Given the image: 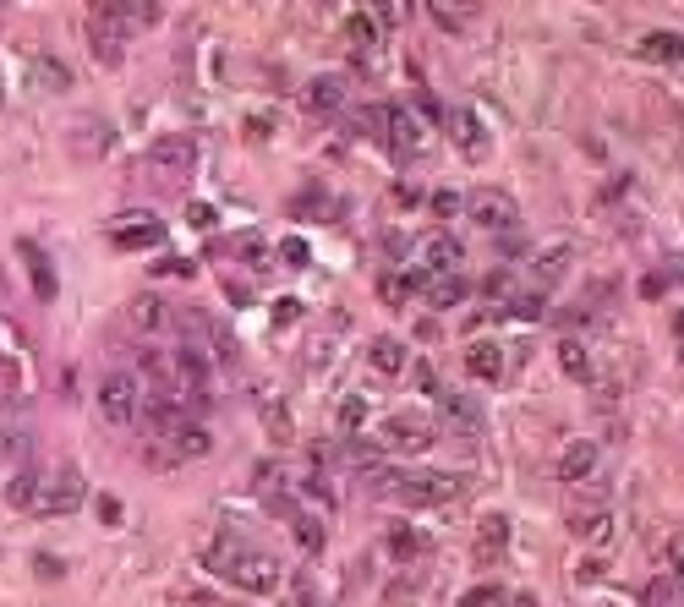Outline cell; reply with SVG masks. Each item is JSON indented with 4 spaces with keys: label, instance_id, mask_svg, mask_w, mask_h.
Listing matches in <instances>:
<instances>
[{
    "label": "cell",
    "instance_id": "cell-1",
    "mask_svg": "<svg viewBox=\"0 0 684 607\" xmlns=\"http://www.w3.org/2000/svg\"><path fill=\"white\" fill-rule=\"evenodd\" d=\"M126 39H132L126 0H88V44H94L99 66H121Z\"/></svg>",
    "mask_w": 684,
    "mask_h": 607
},
{
    "label": "cell",
    "instance_id": "cell-2",
    "mask_svg": "<svg viewBox=\"0 0 684 607\" xmlns=\"http://www.w3.org/2000/svg\"><path fill=\"white\" fill-rule=\"evenodd\" d=\"M214 564L225 569V580H230V586L252 591V597H263V591H274V586H280V564H274L269 553H252V547L225 542V547L214 553Z\"/></svg>",
    "mask_w": 684,
    "mask_h": 607
},
{
    "label": "cell",
    "instance_id": "cell-3",
    "mask_svg": "<svg viewBox=\"0 0 684 607\" xmlns=\"http://www.w3.org/2000/svg\"><path fill=\"white\" fill-rule=\"evenodd\" d=\"M466 476L455 471H422V476H400V487H394V498L411 509H438V504H460L466 498Z\"/></svg>",
    "mask_w": 684,
    "mask_h": 607
},
{
    "label": "cell",
    "instance_id": "cell-4",
    "mask_svg": "<svg viewBox=\"0 0 684 607\" xmlns=\"http://www.w3.org/2000/svg\"><path fill=\"white\" fill-rule=\"evenodd\" d=\"M83 498H88L83 471H77V465H55V476H50V482H39V498H33V515H44V520L77 515V509H83Z\"/></svg>",
    "mask_w": 684,
    "mask_h": 607
},
{
    "label": "cell",
    "instance_id": "cell-5",
    "mask_svg": "<svg viewBox=\"0 0 684 607\" xmlns=\"http://www.w3.org/2000/svg\"><path fill=\"white\" fill-rule=\"evenodd\" d=\"M99 411L110 427H132L137 411H143V378H132V372H110V378L99 383Z\"/></svg>",
    "mask_w": 684,
    "mask_h": 607
},
{
    "label": "cell",
    "instance_id": "cell-6",
    "mask_svg": "<svg viewBox=\"0 0 684 607\" xmlns=\"http://www.w3.org/2000/svg\"><path fill=\"white\" fill-rule=\"evenodd\" d=\"M466 214L477 219L482 230H515L520 225V203L509 192H498V186H477V192L466 197Z\"/></svg>",
    "mask_w": 684,
    "mask_h": 607
},
{
    "label": "cell",
    "instance_id": "cell-7",
    "mask_svg": "<svg viewBox=\"0 0 684 607\" xmlns=\"http://www.w3.org/2000/svg\"><path fill=\"white\" fill-rule=\"evenodd\" d=\"M192 165H197V143H192L187 132H170V137H159V143L148 148V170L165 175V181L192 175Z\"/></svg>",
    "mask_w": 684,
    "mask_h": 607
},
{
    "label": "cell",
    "instance_id": "cell-8",
    "mask_svg": "<svg viewBox=\"0 0 684 607\" xmlns=\"http://www.w3.org/2000/svg\"><path fill=\"white\" fill-rule=\"evenodd\" d=\"M384 126H389V148L405 159H422L427 148H433V137H427V126L416 121L405 104H394V110H384Z\"/></svg>",
    "mask_w": 684,
    "mask_h": 607
},
{
    "label": "cell",
    "instance_id": "cell-9",
    "mask_svg": "<svg viewBox=\"0 0 684 607\" xmlns=\"http://www.w3.org/2000/svg\"><path fill=\"white\" fill-rule=\"evenodd\" d=\"M433 422L427 416H389L384 422V449L389 454H427L433 449Z\"/></svg>",
    "mask_w": 684,
    "mask_h": 607
},
{
    "label": "cell",
    "instance_id": "cell-10",
    "mask_svg": "<svg viewBox=\"0 0 684 607\" xmlns=\"http://www.w3.org/2000/svg\"><path fill=\"white\" fill-rule=\"evenodd\" d=\"M110 241H115L121 252H148V247H159V241H165V219L143 214V208H137V214H121V225L110 230Z\"/></svg>",
    "mask_w": 684,
    "mask_h": 607
},
{
    "label": "cell",
    "instance_id": "cell-11",
    "mask_svg": "<svg viewBox=\"0 0 684 607\" xmlns=\"http://www.w3.org/2000/svg\"><path fill=\"white\" fill-rule=\"evenodd\" d=\"M438 411H444V422L455 427L460 438H482V427H488V416H482V400H471V394H433Z\"/></svg>",
    "mask_w": 684,
    "mask_h": 607
},
{
    "label": "cell",
    "instance_id": "cell-12",
    "mask_svg": "<svg viewBox=\"0 0 684 607\" xmlns=\"http://www.w3.org/2000/svg\"><path fill=\"white\" fill-rule=\"evenodd\" d=\"M449 137H455V148H460V159L466 165H482L488 159V132H482V121L471 110H455L449 115Z\"/></svg>",
    "mask_w": 684,
    "mask_h": 607
},
{
    "label": "cell",
    "instance_id": "cell-13",
    "mask_svg": "<svg viewBox=\"0 0 684 607\" xmlns=\"http://www.w3.org/2000/svg\"><path fill=\"white\" fill-rule=\"evenodd\" d=\"M416 258H422V279H427V274H455V263L466 258V252H460V241H455V236L433 230V236H427L422 247H416Z\"/></svg>",
    "mask_w": 684,
    "mask_h": 607
},
{
    "label": "cell",
    "instance_id": "cell-14",
    "mask_svg": "<svg viewBox=\"0 0 684 607\" xmlns=\"http://www.w3.org/2000/svg\"><path fill=\"white\" fill-rule=\"evenodd\" d=\"M635 55H641V61H652V66H679V61H684V33L657 28V33H646V39L635 44Z\"/></svg>",
    "mask_w": 684,
    "mask_h": 607
},
{
    "label": "cell",
    "instance_id": "cell-15",
    "mask_svg": "<svg viewBox=\"0 0 684 607\" xmlns=\"http://www.w3.org/2000/svg\"><path fill=\"white\" fill-rule=\"evenodd\" d=\"M17 258L28 263V279H33V296L39 301H55V290H61V279H55V268H50V258H44L33 241H17Z\"/></svg>",
    "mask_w": 684,
    "mask_h": 607
},
{
    "label": "cell",
    "instance_id": "cell-16",
    "mask_svg": "<svg viewBox=\"0 0 684 607\" xmlns=\"http://www.w3.org/2000/svg\"><path fill=\"white\" fill-rule=\"evenodd\" d=\"M597 460H602V449H597V443H591V438H575L570 449H564V460H559V476H564L570 487H575V482H591Z\"/></svg>",
    "mask_w": 684,
    "mask_h": 607
},
{
    "label": "cell",
    "instance_id": "cell-17",
    "mask_svg": "<svg viewBox=\"0 0 684 607\" xmlns=\"http://www.w3.org/2000/svg\"><path fill=\"white\" fill-rule=\"evenodd\" d=\"M345 99H351V93H345V77H312L307 93H301V104H307V110H318V115H334Z\"/></svg>",
    "mask_w": 684,
    "mask_h": 607
},
{
    "label": "cell",
    "instance_id": "cell-18",
    "mask_svg": "<svg viewBox=\"0 0 684 607\" xmlns=\"http://www.w3.org/2000/svg\"><path fill=\"white\" fill-rule=\"evenodd\" d=\"M384 547H389L394 564H416V558H427V547H433V542H427V531H416V525H394Z\"/></svg>",
    "mask_w": 684,
    "mask_h": 607
},
{
    "label": "cell",
    "instance_id": "cell-19",
    "mask_svg": "<svg viewBox=\"0 0 684 607\" xmlns=\"http://www.w3.org/2000/svg\"><path fill=\"white\" fill-rule=\"evenodd\" d=\"M427 307H460V301L471 296V285L460 274H427Z\"/></svg>",
    "mask_w": 684,
    "mask_h": 607
},
{
    "label": "cell",
    "instance_id": "cell-20",
    "mask_svg": "<svg viewBox=\"0 0 684 607\" xmlns=\"http://www.w3.org/2000/svg\"><path fill=\"white\" fill-rule=\"evenodd\" d=\"M367 361H373L378 378H400V372H405V345L394 340V334H378L373 350H367Z\"/></svg>",
    "mask_w": 684,
    "mask_h": 607
},
{
    "label": "cell",
    "instance_id": "cell-21",
    "mask_svg": "<svg viewBox=\"0 0 684 607\" xmlns=\"http://www.w3.org/2000/svg\"><path fill=\"white\" fill-rule=\"evenodd\" d=\"M466 372H471V378H482V383H493L498 372H504V350H498L493 340H477L466 350Z\"/></svg>",
    "mask_w": 684,
    "mask_h": 607
},
{
    "label": "cell",
    "instance_id": "cell-22",
    "mask_svg": "<svg viewBox=\"0 0 684 607\" xmlns=\"http://www.w3.org/2000/svg\"><path fill=\"white\" fill-rule=\"evenodd\" d=\"M570 536H581V542H591V547L613 542V515L608 509H586V515L570 520Z\"/></svg>",
    "mask_w": 684,
    "mask_h": 607
},
{
    "label": "cell",
    "instance_id": "cell-23",
    "mask_svg": "<svg viewBox=\"0 0 684 607\" xmlns=\"http://www.w3.org/2000/svg\"><path fill=\"white\" fill-rule=\"evenodd\" d=\"M0 367L11 372V383H22V367H28L22 361V329L11 318H0Z\"/></svg>",
    "mask_w": 684,
    "mask_h": 607
},
{
    "label": "cell",
    "instance_id": "cell-24",
    "mask_svg": "<svg viewBox=\"0 0 684 607\" xmlns=\"http://www.w3.org/2000/svg\"><path fill=\"white\" fill-rule=\"evenodd\" d=\"M126 323H132V329H143V334H154V329H165V323H170V312L159 307V296H132Z\"/></svg>",
    "mask_w": 684,
    "mask_h": 607
},
{
    "label": "cell",
    "instance_id": "cell-25",
    "mask_svg": "<svg viewBox=\"0 0 684 607\" xmlns=\"http://www.w3.org/2000/svg\"><path fill=\"white\" fill-rule=\"evenodd\" d=\"M509 547V515H482L477 531V558H498Z\"/></svg>",
    "mask_w": 684,
    "mask_h": 607
},
{
    "label": "cell",
    "instance_id": "cell-26",
    "mask_svg": "<svg viewBox=\"0 0 684 607\" xmlns=\"http://www.w3.org/2000/svg\"><path fill=\"white\" fill-rule=\"evenodd\" d=\"M345 44H351V55H373L378 50V28L367 11H351V22H345Z\"/></svg>",
    "mask_w": 684,
    "mask_h": 607
},
{
    "label": "cell",
    "instance_id": "cell-27",
    "mask_svg": "<svg viewBox=\"0 0 684 607\" xmlns=\"http://www.w3.org/2000/svg\"><path fill=\"white\" fill-rule=\"evenodd\" d=\"M33 83L50 88V93H72V72H66V61H55V55H39V61H33Z\"/></svg>",
    "mask_w": 684,
    "mask_h": 607
},
{
    "label": "cell",
    "instance_id": "cell-28",
    "mask_svg": "<svg viewBox=\"0 0 684 607\" xmlns=\"http://www.w3.org/2000/svg\"><path fill=\"white\" fill-rule=\"evenodd\" d=\"M482 0H433V22H444V28H471V17H477Z\"/></svg>",
    "mask_w": 684,
    "mask_h": 607
},
{
    "label": "cell",
    "instance_id": "cell-29",
    "mask_svg": "<svg viewBox=\"0 0 684 607\" xmlns=\"http://www.w3.org/2000/svg\"><path fill=\"white\" fill-rule=\"evenodd\" d=\"M559 367L570 372L575 383H591V350L581 340H559Z\"/></svg>",
    "mask_w": 684,
    "mask_h": 607
},
{
    "label": "cell",
    "instance_id": "cell-30",
    "mask_svg": "<svg viewBox=\"0 0 684 607\" xmlns=\"http://www.w3.org/2000/svg\"><path fill=\"white\" fill-rule=\"evenodd\" d=\"M416 285H422L416 274H389V279H378V296H384L389 307H405V301L416 296Z\"/></svg>",
    "mask_w": 684,
    "mask_h": 607
},
{
    "label": "cell",
    "instance_id": "cell-31",
    "mask_svg": "<svg viewBox=\"0 0 684 607\" xmlns=\"http://www.w3.org/2000/svg\"><path fill=\"white\" fill-rule=\"evenodd\" d=\"M570 258H575V252L564 247V241H559V247H542V252H537V279H542V285H548V279H559Z\"/></svg>",
    "mask_w": 684,
    "mask_h": 607
},
{
    "label": "cell",
    "instance_id": "cell-32",
    "mask_svg": "<svg viewBox=\"0 0 684 607\" xmlns=\"http://www.w3.org/2000/svg\"><path fill=\"white\" fill-rule=\"evenodd\" d=\"M126 17H132V28H159L165 22V0H126Z\"/></svg>",
    "mask_w": 684,
    "mask_h": 607
},
{
    "label": "cell",
    "instance_id": "cell-33",
    "mask_svg": "<svg viewBox=\"0 0 684 607\" xmlns=\"http://www.w3.org/2000/svg\"><path fill=\"white\" fill-rule=\"evenodd\" d=\"M509 318H515V323H537L542 318V312H548V307H542V296H537V290H531V296H526V290H520V296H509Z\"/></svg>",
    "mask_w": 684,
    "mask_h": 607
},
{
    "label": "cell",
    "instance_id": "cell-34",
    "mask_svg": "<svg viewBox=\"0 0 684 607\" xmlns=\"http://www.w3.org/2000/svg\"><path fill=\"white\" fill-rule=\"evenodd\" d=\"M11 504H17V509H33V498H39V476H33V471H17V476H11Z\"/></svg>",
    "mask_w": 684,
    "mask_h": 607
},
{
    "label": "cell",
    "instance_id": "cell-35",
    "mask_svg": "<svg viewBox=\"0 0 684 607\" xmlns=\"http://www.w3.org/2000/svg\"><path fill=\"white\" fill-rule=\"evenodd\" d=\"M291 531H296V542L307 547V553H318V547H323V525L312 515H291Z\"/></svg>",
    "mask_w": 684,
    "mask_h": 607
},
{
    "label": "cell",
    "instance_id": "cell-36",
    "mask_svg": "<svg viewBox=\"0 0 684 607\" xmlns=\"http://www.w3.org/2000/svg\"><path fill=\"white\" fill-rule=\"evenodd\" d=\"M674 602H679L674 575H663V580H652V586H646V607H674Z\"/></svg>",
    "mask_w": 684,
    "mask_h": 607
},
{
    "label": "cell",
    "instance_id": "cell-37",
    "mask_svg": "<svg viewBox=\"0 0 684 607\" xmlns=\"http://www.w3.org/2000/svg\"><path fill=\"white\" fill-rule=\"evenodd\" d=\"M460 607H509V597L498 586H471L466 597H460Z\"/></svg>",
    "mask_w": 684,
    "mask_h": 607
},
{
    "label": "cell",
    "instance_id": "cell-38",
    "mask_svg": "<svg viewBox=\"0 0 684 607\" xmlns=\"http://www.w3.org/2000/svg\"><path fill=\"white\" fill-rule=\"evenodd\" d=\"M334 422H340L345 433H356V427L367 422V405H362V400H340V411H334Z\"/></svg>",
    "mask_w": 684,
    "mask_h": 607
},
{
    "label": "cell",
    "instance_id": "cell-39",
    "mask_svg": "<svg viewBox=\"0 0 684 607\" xmlns=\"http://www.w3.org/2000/svg\"><path fill=\"white\" fill-rule=\"evenodd\" d=\"M280 258L291 263V268H307L312 252H307V241H301V236H285V241H280Z\"/></svg>",
    "mask_w": 684,
    "mask_h": 607
},
{
    "label": "cell",
    "instance_id": "cell-40",
    "mask_svg": "<svg viewBox=\"0 0 684 607\" xmlns=\"http://www.w3.org/2000/svg\"><path fill=\"white\" fill-rule=\"evenodd\" d=\"M269 433L280 438V443H291V438H296V433H291V416H285L280 405H269Z\"/></svg>",
    "mask_w": 684,
    "mask_h": 607
},
{
    "label": "cell",
    "instance_id": "cell-41",
    "mask_svg": "<svg viewBox=\"0 0 684 607\" xmlns=\"http://www.w3.org/2000/svg\"><path fill=\"white\" fill-rule=\"evenodd\" d=\"M301 318V301L296 296H280V301H274V323H280V329H285V323H296Z\"/></svg>",
    "mask_w": 684,
    "mask_h": 607
},
{
    "label": "cell",
    "instance_id": "cell-42",
    "mask_svg": "<svg viewBox=\"0 0 684 607\" xmlns=\"http://www.w3.org/2000/svg\"><path fill=\"white\" fill-rule=\"evenodd\" d=\"M187 225H192V230H208V225H214V208H208V203H192V208H187Z\"/></svg>",
    "mask_w": 684,
    "mask_h": 607
},
{
    "label": "cell",
    "instance_id": "cell-43",
    "mask_svg": "<svg viewBox=\"0 0 684 607\" xmlns=\"http://www.w3.org/2000/svg\"><path fill=\"white\" fill-rule=\"evenodd\" d=\"M154 274H176V279H192V263H187V258H165V263H154Z\"/></svg>",
    "mask_w": 684,
    "mask_h": 607
},
{
    "label": "cell",
    "instance_id": "cell-44",
    "mask_svg": "<svg viewBox=\"0 0 684 607\" xmlns=\"http://www.w3.org/2000/svg\"><path fill=\"white\" fill-rule=\"evenodd\" d=\"M455 208H460V197H455V192H433V214H438V219H449Z\"/></svg>",
    "mask_w": 684,
    "mask_h": 607
},
{
    "label": "cell",
    "instance_id": "cell-45",
    "mask_svg": "<svg viewBox=\"0 0 684 607\" xmlns=\"http://www.w3.org/2000/svg\"><path fill=\"white\" fill-rule=\"evenodd\" d=\"M663 290H668V274H646V279H641V296H646V301H657Z\"/></svg>",
    "mask_w": 684,
    "mask_h": 607
},
{
    "label": "cell",
    "instance_id": "cell-46",
    "mask_svg": "<svg viewBox=\"0 0 684 607\" xmlns=\"http://www.w3.org/2000/svg\"><path fill=\"white\" fill-rule=\"evenodd\" d=\"M416 383H422V394H438V372L427 367V361H422V367H416Z\"/></svg>",
    "mask_w": 684,
    "mask_h": 607
},
{
    "label": "cell",
    "instance_id": "cell-47",
    "mask_svg": "<svg viewBox=\"0 0 684 607\" xmlns=\"http://www.w3.org/2000/svg\"><path fill=\"white\" fill-rule=\"evenodd\" d=\"M674 564H684V531L668 536V569H674Z\"/></svg>",
    "mask_w": 684,
    "mask_h": 607
},
{
    "label": "cell",
    "instance_id": "cell-48",
    "mask_svg": "<svg viewBox=\"0 0 684 607\" xmlns=\"http://www.w3.org/2000/svg\"><path fill=\"white\" fill-rule=\"evenodd\" d=\"M99 515H104V525H121V504H115V498H99Z\"/></svg>",
    "mask_w": 684,
    "mask_h": 607
},
{
    "label": "cell",
    "instance_id": "cell-49",
    "mask_svg": "<svg viewBox=\"0 0 684 607\" xmlns=\"http://www.w3.org/2000/svg\"><path fill=\"white\" fill-rule=\"evenodd\" d=\"M39 575H50V580H61V558H44V553H39Z\"/></svg>",
    "mask_w": 684,
    "mask_h": 607
},
{
    "label": "cell",
    "instance_id": "cell-50",
    "mask_svg": "<svg viewBox=\"0 0 684 607\" xmlns=\"http://www.w3.org/2000/svg\"><path fill=\"white\" fill-rule=\"evenodd\" d=\"M674 586H679V597H684V564H674Z\"/></svg>",
    "mask_w": 684,
    "mask_h": 607
},
{
    "label": "cell",
    "instance_id": "cell-51",
    "mask_svg": "<svg viewBox=\"0 0 684 607\" xmlns=\"http://www.w3.org/2000/svg\"><path fill=\"white\" fill-rule=\"evenodd\" d=\"M515 607H537V597H515Z\"/></svg>",
    "mask_w": 684,
    "mask_h": 607
},
{
    "label": "cell",
    "instance_id": "cell-52",
    "mask_svg": "<svg viewBox=\"0 0 684 607\" xmlns=\"http://www.w3.org/2000/svg\"><path fill=\"white\" fill-rule=\"evenodd\" d=\"M0 104H6V83H0Z\"/></svg>",
    "mask_w": 684,
    "mask_h": 607
},
{
    "label": "cell",
    "instance_id": "cell-53",
    "mask_svg": "<svg viewBox=\"0 0 684 607\" xmlns=\"http://www.w3.org/2000/svg\"><path fill=\"white\" fill-rule=\"evenodd\" d=\"M0 449H6V438H0Z\"/></svg>",
    "mask_w": 684,
    "mask_h": 607
}]
</instances>
